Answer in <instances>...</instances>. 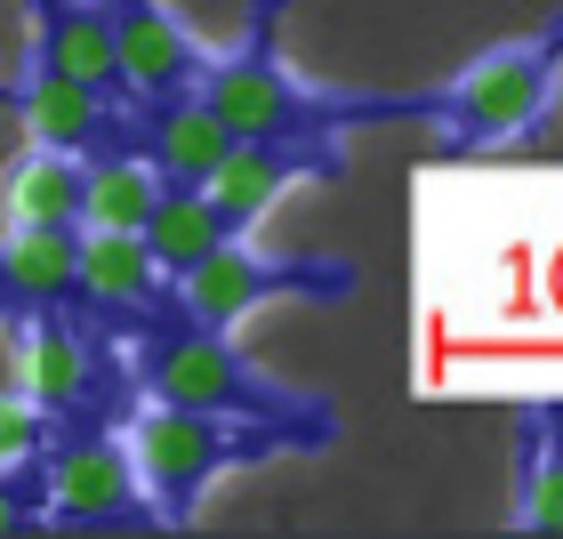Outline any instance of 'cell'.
I'll use <instances>...</instances> for the list:
<instances>
[{"instance_id":"603a6c76","label":"cell","mask_w":563,"mask_h":539,"mask_svg":"<svg viewBox=\"0 0 563 539\" xmlns=\"http://www.w3.org/2000/svg\"><path fill=\"white\" fill-rule=\"evenodd\" d=\"M555 403H563V395H555Z\"/></svg>"},{"instance_id":"2e32d148","label":"cell","mask_w":563,"mask_h":539,"mask_svg":"<svg viewBox=\"0 0 563 539\" xmlns=\"http://www.w3.org/2000/svg\"><path fill=\"white\" fill-rule=\"evenodd\" d=\"M242 226L218 210L201 186H162L153 194V210H145V226H137V242L153 250V266L162 274H186L194 258H210L218 242H234Z\"/></svg>"},{"instance_id":"9c48e42d","label":"cell","mask_w":563,"mask_h":539,"mask_svg":"<svg viewBox=\"0 0 563 539\" xmlns=\"http://www.w3.org/2000/svg\"><path fill=\"white\" fill-rule=\"evenodd\" d=\"M73 315L89 330H145L169 315V274L153 266L137 234H89L81 226V274H73Z\"/></svg>"},{"instance_id":"5bb4252c","label":"cell","mask_w":563,"mask_h":539,"mask_svg":"<svg viewBox=\"0 0 563 539\" xmlns=\"http://www.w3.org/2000/svg\"><path fill=\"white\" fill-rule=\"evenodd\" d=\"M73 274H81V226H16L0 242V315H48L73 306Z\"/></svg>"},{"instance_id":"6da1fadb","label":"cell","mask_w":563,"mask_h":539,"mask_svg":"<svg viewBox=\"0 0 563 539\" xmlns=\"http://www.w3.org/2000/svg\"><path fill=\"white\" fill-rule=\"evenodd\" d=\"M290 0H250V33L234 57H201L194 97L210 106L234 138H346V130H387V121H434V89H306L290 65L274 57V16Z\"/></svg>"},{"instance_id":"e0dca14e","label":"cell","mask_w":563,"mask_h":539,"mask_svg":"<svg viewBox=\"0 0 563 539\" xmlns=\"http://www.w3.org/2000/svg\"><path fill=\"white\" fill-rule=\"evenodd\" d=\"M153 194H162L153 162L137 145H113V153H97V162L81 169V226L89 234H137Z\"/></svg>"},{"instance_id":"ffe728a7","label":"cell","mask_w":563,"mask_h":539,"mask_svg":"<svg viewBox=\"0 0 563 539\" xmlns=\"http://www.w3.org/2000/svg\"><path fill=\"white\" fill-rule=\"evenodd\" d=\"M41 531V459L33 468H0V539Z\"/></svg>"},{"instance_id":"7a4b0ae2","label":"cell","mask_w":563,"mask_h":539,"mask_svg":"<svg viewBox=\"0 0 563 539\" xmlns=\"http://www.w3.org/2000/svg\"><path fill=\"white\" fill-rule=\"evenodd\" d=\"M137 387L153 403H186V410H225V419L282 427V435H298V451H330V443H339V403L266 378L258 363L234 354L225 330L177 315V306L137 330Z\"/></svg>"},{"instance_id":"277c9868","label":"cell","mask_w":563,"mask_h":539,"mask_svg":"<svg viewBox=\"0 0 563 539\" xmlns=\"http://www.w3.org/2000/svg\"><path fill=\"white\" fill-rule=\"evenodd\" d=\"M298 451V435L225 419V410H186V403H145L130 419V468L145 483V507L162 524H186L194 499L210 492L225 468H258V459Z\"/></svg>"},{"instance_id":"8992f818","label":"cell","mask_w":563,"mask_h":539,"mask_svg":"<svg viewBox=\"0 0 563 539\" xmlns=\"http://www.w3.org/2000/svg\"><path fill=\"white\" fill-rule=\"evenodd\" d=\"M41 524H65V531H145L162 516L145 507L130 443H113V427H57L48 451H41Z\"/></svg>"},{"instance_id":"7c38bea8","label":"cell","mask_w":563,"mask_h":539,"mask_svg":"<svg viewBox=\"0 0 563 539\" xmlns=\"http://www.w3.org/2000/svg\"><path fill=\"white\" fill-rule=\"evenodd\" d=\"M24 16H33V65L41 73H65V81H81L97 97H113V106H130L106 0H24Z\"/></svg>"},{"instance_id":"ba28073f","label":"cell","mask_w":563,"mask_h":539,"mask_svg":"<svg viewBox=\"0 0 563 539\" xmlns=\"http://www.w3.org/2000/svg\"><path fill=\"white\" fill-rule=\"evenodd\" d=\"M339 169H346L339 138H234L225 162L201 177V194H210L234 226H250V218H266L290 186H306V177H339Z\"/></svg>"},{"instance_id":"30bf717a","label":"cell","mask_w":563,"mask_h":539,"mask_svg":"<svg viewBox=\"0 0 563 539\" xmlns=\"http://www.w3.org/2000/svg\"><path fill=\"white\" fill-rule=\"evenodd\" d=\"M0 106L33 130V145L81 153V162H97V153H113V145H130V106H113V97L65 81V73H41V65H33V81L9 89Z\"/></svg>"},{"instance_id":"3957f363","label":"cell","mask_w":563,"mask_h":539,"mask_svg":"<svg viewBox=\"0 0 563 539\" xmlns=\"http://www.w3.org/2000/svg\"><path fill=\"white\" fill-rule=\"evenodd\" d=\"M555 81H563V9L540 16L523 41L483 48L467 73H451L443 97H434V153L483 162V153L531 145L555 113Z\"/></svg>"},{"instance_id":"52a82bcc","label":"cell","mask_w":563,"mask_h":539,"mask_svg":"<svg viewBox=\"0 0 563 539\" xmlns=\"http://www.w3.org/2000/svg\"><path fill=\"white\" fill-rule=\"evenodd\" d=\"M16 371H24V395H33L57 427H106L121 410V371L106 354V330H89L73 306L24 315Z\"/></svg>"},{"instance_id":"ac0fdd59","label":"cell","mask_w":563,"mask_h":539,"mask_svg":"<svg viewBox=\"0 0 563 539\" xmlns=\"http://www.w3.org/2000/svg\"><path fill=\"white\" fill-rule=\"evenodd\" d=\"M81 169H89L81 153L33 145L9 169V218L16 226H81Z\"/></svg>"},{"instance_id":"9a60e30c","label":"cell","mask_w":563,"mask_h":539,"mask_svg":"<svg viewBox=\"0 0 563 539\" xmlns=\"http://www.w3.org/2000/svg\"><path fill=\"white\" fill-rule=\"evenodd\" d=\"M516 531L563 539V427L548 403L516 410Z\"/></svg>"},{"instance_id":"8fae6325","label":"cell","mask_w":563,"mask_h":539,"mask_svg":"<svg viewBox=\"0 0 563 539\" xmlns=\"http://www.w3.org/2000/svg\"><path fill=\"white\" fill-rule=\"evenodd\" d=\"M113 16V57H121V89L130 106H162V97H186L201 73V48L177 33V16L162 0H106Z\"/></svg>"},{"instance_id":"44dd1931","label":"cell","mask_w":563,"mask_h":539,"mask_svg":"<svg viewBox=\"0 0 563 539\" xmlns=\"http://www.w3.org/2000/svg\"><path fill=\"white\" fill-rule=\"evenodd\" d=\"M548 410H555V427H563V403H555V395H548Z\"/></svg>"},{"instance_id":"7402d4cb","label":"cell","mask_w":563,"mask_h":539,"mask_svg":"<svg viewBox=\"0 0 563 539\" xmlns=\"http://www.w3.org/2000/svg\"><path fill=\"white\" fill-rule=\"evenodd\" d=\"M0 97H9V89H0Z\"/></svg>"},{"instance_id":"d6986e66","label":"cell","mask_w":563,"mask_h":539,"mask_svg":"<svg viewBox=\"0 0 563 539\" xmlns=\"http://www.w3.org/2000/svg\"><path fill=\"white\" fill-rule=\"evenodd\" d=\"M48 435H57V419L24 395V387H0V468H33V459L48 451Z\"/></svg>"},{"instance_id":"4fadbf2b","label":"cell","mask_w":563,"mask_h":539,"mask_svg":"<svg viewBox=\"0 0 563 539\" xmlns=\"http://www.w3.org/2000/svg\"><path fill=\"white\" fill-rule=\"evenodd\" d=\"M130 145L153 162L162 186H201V177L225 162L234 130H225V121L186 89V97H162V106H130Z\"/></svg>"},{"instance_id":"5b68a950","label":"cell","mask_w":563,"mask_h":539,"mask_svg":"<svg viewBox=\"0 0 563 539\" xmlns=\"http://www.w3.org/2000/svg\"><path fill=\"white\" fill-rule=\"evenodd\" d=\"M363 290V266L354 258H274V250H250L242 234L218 242L210 258H194L186 274H169V306L210 330H234L242 315H258L266 298H322L346 306Z\"/></svg>"}]
</instances>
